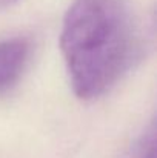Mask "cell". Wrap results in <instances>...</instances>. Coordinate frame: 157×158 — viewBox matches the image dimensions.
Segmentation results:
<instances>
[{"label":"cell","instance_id":"3","mask_svg":"<svg viewBox=\"0 0 157 158\" xmlns=\"http://www.w3.org/2000/svg\"><path fill=\"white\" fill-rule=\"evenodd\" d=\"M131 158H156V131L153 123L136 143Z\"/></svg>","mask_w":157,"mask_h":158},{"label":"cell","instance_id":"1","mask_svg":"<svg viewBox=\"0 0 157 158\" xmlns=\"http://www.w3.org/2000/svg\"><path fill=\"white\" fill-rule=\"evenodd\" d=\"M60 49L74 94L94 100L136 63L142 32L129 0H72L60 32Z\"/></svg>","mask_w":157,"mask_h":158},{"label":"cell","instance_id":"2","mask_svg":"<svg viewBox=\"0 0 157 158\" xmlns=\"http://www.w3.org/2000/svg\"><path fill=\"white\" fill-rule=\"evenodd\" d=\"M31 43L22 37L0 40V92L12 88L28 66Z\"/></svg>","mask_w":157,"mask_h":158},{"label":"cell","instance_id":"4","mask_svg":"<svg viewBox=\"0 0 157 158\" xmlns=\"http://www.w3.org/2000/svg\"><path fill=\"white\" fill-rule=\"evenodd\" d=\"M14 2H17V0H0V9H3V8H6V6L12 5Z\"/></svg>","mask_w":157,"mask_h":158}]
</instances>
